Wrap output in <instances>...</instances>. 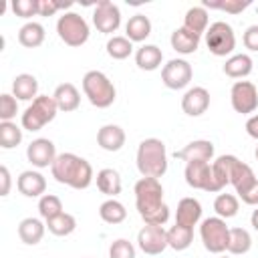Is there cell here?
Segmentation results:
<instances>
[{
    "label": "cell",
    "mask_w": 258,
    "mask_h": 258,
    "mask_svg": "<svg viewBox=\"0 0 258 258\" xmlns=\"http://www.w3.org/2000/svg\"><path fill=\"white\" fill-rule=\"evenodd\" d=\"M185 183L194 189L212 191V163L208 161H189L185 163Z\"/></svg>",
    "instance_id": "cell-14"
},
{
    "label": "cell",
    "mask_w": 258,
    "mask_h": 258,
    "mask_svg": "<svg viewBox=\"0 0 258 258\" xmlns=\"http://www.w3.org/2000/svg\"><path fill=\"white\" fill-rule=\"evenodd\" d=\"M52 97H54V101H56L58 111H62V113H71V111L79 109V105H81V93H79V89H77L73 83H62V85H58V87L54 89Z\"/></svg>",
    "instance_id": "cell-21"
},
{
    "label": "cell",
    "mask_w": 258,
    "mask_h": 258,
    "mask_svg": "<svg viewBox=\"0 0 258 258\" xmlns=\"http://www.w3.org/2000/svg\"><path fill=\"white\" fill-rule=\"evenodd\" d=\"M46 228L54 236H69V234H73L77 230V218L73 214H69V212H62L56 218L46 220Z\"/></svg>",
    "instance_id": "cell-35"
},
{
    "label": "cell",
    "mask_w": 258,
    "mask_h": 258,
    "mask_svg": "<svg viewBox=\"0 0 258 258\" xmlns=\"http://www.w3.org/2000/svg\"><path fill=\"white\" fill-rule=\"evenodd\" d=\"M252 58L248 54H232L226 62H224V75L230 77V79H244L252 73Z\"/></svg>",
    "instance_id": "cell-28"
},
{
    "label": "cell",
    "mask_w": 258,
    "mask_h": 258,
    "mask_svg": "<svg viewBox=\"0 0 258 258\" xmlns=\"http://www.w3.org/2000/svg\"><path fill=\"white\" fill-rule=\"evenodd\" d=\"M210 107V93L206 87H191L181 97V109L189 117H200Z\"/></svg>",
    "instance_id": "cell-15"
},
{
    "label": "cell",
    "mask_w": 258,
    "mask_h": 258,
    "mask_svg": "<svg viewBox=\"0 0 258 258\" xmlns=\"http://www.w3.org/2000/svg\"><path fill=\"white\" fill-rule=\"evenodd\" d=\"M194 242V228H185V226H171L167 230V246L181 252V250H187Z\"/></svg>",
    "instance_id": "cell-34"
},
{
    "label": "cell",
    "mask_w": 258,
    "mask_h": 258,
    "mask_svg": "<svg viewBox=\"0 0 258 258\" xmlns=\"http://www.w3.org/2000/svg\"><path fill=\"white\" fill-rule=\"evenodd\" d=\"M12 12L20 18H32L38 14V0H14Z\"/></svg>",
    "instance_id": "cell-43"
},
{
    "label": "cell",
    "mask_w": 258,
    "mask_h": 258,
    "mask_svg": "<svg viewBox=\"0 0 258 258\" xmlns=\"http://www.w3.org/2000/svg\"><path fill=\"white\" fill-rule=\"evenodd\" d=\"M38 81L34 75H28V73H22V75H16L14 81H12V95L18 99V101H34L38 95Z\"/></svg>",
    "instance_id": "cell-23"
},
{
    "label": "cell",
    "mask_w": 258,
    "mask_h": 258,
    "mask_svg": "<svg viewBox=\"0 0 258 258\" xmlns=\"http://www.w3.org/2000/svg\"><path fill=\"white\" fill-rule=\"evenodd\" d=\"M125 34L131 42H143L151 34V20L145 14H135L125 24Z\"/></svg>",
    "instance_id": "cell-27"
},
{
    "label": "cell",
    "mask_w": 258,
    "mask_h": 258,
    "mask_svg": "<svg viewBox=\"0 0 258 258\" xmlns=\"http://www.w3.org/2000/svg\"><path fill=\"white\" fill-rule=\"evenodd\" d=\"M44 26L38 22H26L20 30H18V42L26 48H38L44 42Z\"/></svg>",
    "instance_id": "cell-30"
},
{
    "label": "cell",
    "mask_w": 258,
    "mask_h": 258,
    "mask_svg": "<svg viewBox=\"0 0 258 258\" xmlns=\"http://www.w3.org/2000/svg\"><path fill=\"white\" fill-rule=\"evenodd\" d=\"M175 159H181L185 163L189 161H212L214 157V143L208 141V139H196V141H189L183 149L175 151L173 153Z\"/></svg>",
    "instance_id": "cell-16"
},
{
    "label": "cell",
    "mask_w": 258,
    "mask_h": 258,
    "mask_svg": "<svg viewBox=\"0 0 258 258\" xmlns=\"http://www.w3.org/2000/svg\"><path fill=\"white\" fill-rule=\"evenodd\" d=\"M125 131L119 127V125H103L99 131H97V145L103 149V151H119L123 145H125Z\"/></svg>",
    "instance_id": "cell-19"
},
{
    "label": "cell",
    "mask_w": 258,
    "mask_h": 258,
    "mask_svg": "<svg viewBox=\"0 0 258 258\" xmlns=\"http://www.w3.org/2000/svg\"><path fill=\"white\" fill-rule=\"evenodd\" d=\"M22 141V129L14 121H0V147L14 149Z\"/></svg>",
    "instance_id": "cell-36"
},
{
    "label": "cell",
    "mask_w": 258,
    "mask_h": 258,
    "mask_svg": "<svg viewBox=\"0 0 258 258\" xmlns=\"http://www.w3.org/2000/svg\"><path fill=\"white\" fill-rule=\"evenodd\" d=\"M242 42L248 50L252 52H258V24H252L244 30V36H242Z\"/></svg>",
    "instance_id": "cell-45"
},
{
    "label": "cell",
    "mask_w": 258,
    "mask_h": 258,
    "mask_svg": "<svg viewBox=\"0 0 258 258\" xmlns=\"http://www.w3.org/2000/svg\"><path fill=\"white\" fill-rule=\"evenodd\" d=\"M38 214L44 218V222L56 218L58 214H62V202H60V198L54 196V194H44L38 200Z\"/></svg>",
    "instance_id": "cell-39"
},
{
    "label": "cell",
    "mask_w": 258,
    "mask_h": 258,
    "mask_svg": "<svg viewBox=\"0 0 258 258\" xmlns=\"http://www.w3.org/2000/svg\"><path fill=\"white\" fill-rule=\"evenodd\" d=\"M133 191L137 212L145 224L163 226L169 220V208L163 202V185L157 177H141Z\"/></svg>",
    "instance_id": "cell-1"
},
{
    "label": "cell",
    "mask_w": 258,
    "mask_h": 258,
    "mask_svg": "<svg viewBox=\"0 0 258 258\" xmlns=\"http://www.w3.org/2000/svg\"><path fill=\"white\" fill-rule=\"evenodd\" d=\"M137 246L141 248V252H145L149 256L161 254L165 248H169L167 246V230L163 226L145 224L137 234Z\"/></svg>",
    "instance_id": "cell-11"
},
{
    "label": "cell",
    "mask_w": 258,
    "mask_h": 258,
    "mask_svg": "<svg viewBox=\"0 0 258 258\" xmlns=\"http://www.w3.org/2000/svg\"><path fill=\"white\" fill-rule=\"evenodd\" d=\"M83 93L89 99V103L97 109H107L115 103L117 91L113 81L101 73V71H89L83 77Z\"/></svg>",
    "instance_id": "cell-4"
},
{
    "label": "cell",
    "mask_w": 258,
    "mask_h": 258,
    "mask_svg": "<svg viewBox=\"0 0 258 258\" xmlns=\"http://www.w3.org/2000/svg\"><path fill=\"white\" fill-rule=\"evenodd\" d=\"M26 157H28V161H30L34 167H38V169L50 167V165L54 163V159H56V147H54V143H52L50 139L38 137V139L30 141V145H28V149H26Z\"/></svg>",
    "instance_id": "cell-13"
},
{
    "label": "cell",
    "mask_w": 258,
    "mask_h": 258,
    "mask_svg": "<svg viewBox=\"0 0 258 258\" xmlns=\"http://www.w3.org/2000/svg\"><path fill=\"white\" fill-rule=\"evenodd\" d=\"M200 220H202V204L196 198L179 200L177 210H175V224L185 226V228H194V226H198Z\"/></svg>",
    "instance_id": "cell-20"
},
{
    "label": "cell",
    "mask_w": 258,
    "mask_h": 258,
    "mask_svg": "<svg viewBox=\"0 0 258 258\" xmlns=\"http://www.w3.org/2000/svg\"><path fill=\"white\" fill-rule=\"evenodd\" d=\"M16 187L26 198H42L44 191H46V179H44V175L40 171L26 169V171H22L18 175Z\"/></svg>",
    "instance_id": "cell-17"
},
{
    "label": "cell",
    "mask_w": 258,
    "mask_h": 258,
    "mask_svg": "<svg viewBox=\"0 0 258 258\" xmlns=\"http://www.w3.org/2000/svg\"><path fill=\"white\" fill-rule=\"evenodd\" d=\"M18 113V99L10 93L0 95V121H12Z\"/></svg>",
    "instance_id": "cell-41"
},
{
    "label": "cell",
    "mask_w": 258,
    "mask_h": 258,
    "mask_svg": "<svg viewBox=\"0 0 258 258\" xmlns=\"http://www.w3.org/2000/svg\"><path fill=\"white\" fill-rule=\"evenodd\" d=\"M169 42H171V48L175 52H179V54H194L198 50V46H200V36L194 34L191 30L179 26V28H175L171 32Z\"/></svg>",
    "instance_id": "cell-22"
},
{
    "label": "cell",
    "mask_w": 258,
    "mask_h": 258,
    "mask_svg": "<svg viewBox=\"0 0 258 258\" xmlns=\"http://www.w3.org/2000/svg\"><path fill=\"white\" fill-rule=\"evenodd\" d=\"M44 230H46V224H42L38 218H24L18 224V238L24 244L34 246V244H38L42 240Z\"/></svg>",
    "instance_id": "cell-24"
},
{
    "label": "cell",
    "mask_w": 258,
    "mask_h": 258,
    "mask_svg": "<svg viewBox=\"0 0 258 258\" xmlns=\"http://www.w3.org/2000/svg\"><path fill=\"white\" fill-rule=\"evenodd\" d=\"M238 198H240L246 206H256V208H258V179H256L252 185H248L244 191H240Z\"/></svg>",
    "instance_id": "cell-46"
},
{
    "label": "cell",
    "mask_w": 258,
    "mask_h": 258,
    "mask_svg": "<svg viewBox=\"0 0 258 258\" xmlns=\"http://www.w3.org/2000/svg\"><path fill=\"white\" fill-rule=\"evenodd\" d=\"M194 77V69L187 60L183 58H171L167 64H163L161 69V83L167 87V89H185L189 85Z\"/></svg>",
    "instance_id": "cell-10"
},
{
    "label": "cell",
    "mask_w": 258,
    "mask_h": 258,
    "mask_svg": "<svg viewBox=\"0 0 258 258\" xmlns=\"http://www.w3.org/2000/svg\"><path fill=\"white\" fill-rule=\"evenodd\" d=\"M202 6L208 10H224V12H228V14H240L242 10H246L248 6H250V2L248 0H204L202 2Z\"/></svg>",
    "instance_id": "cell-40"
},
{
    "label": "cell",
    "mask_w": 258,
    "mask_h": 258,
    "mask_svg": "<svg viewBox=\"0 0 258 258\" xmlns=\"http://www.w3.org/2000/svg\"><path fill=\"white\" fill-rule=\"evenodd\" d=\"M73 2H54V0H38V16H54L60 8H71Z\"/></svg>",
    "instance_id": "cell-44"
},
{
    "label": "cell",
    "mask_w": 258,
    "mask_h": 258,
    "mask_svg": "<svg viewBox=\"0 0 258 258\" xmlns=\"http://www.w3.org/2000/svg\"><path fill=\"white\" fill-rule=\"evenodd\" d=\"M200 238L204 242V248L212 254H222L228 248V238H230V228L226 226V220L214 216L206 218L200 226Z\"/></svg>",
    "instance_id": "cell-7"
},
{
    "label": "cell",
    "mask_w": 258,
    "mask_h": 258,
    "mask_svg": "<svg viewBox=\"0 0 258 258\" xmlns=\"http://www.w3.org/2000/svg\"><path fill=\"white\" fill-rule=\"evenodd\" d=\"M161 60H163V52L155 44H143L135 52V64L141 71H155V69H159Z\"/></svg>",
    "instance_id": "cell-25"
},
{
    "label": "cell",
    "mask_w": 258,
    "mask_h": 258,
    "mask_svg": "<svg viewBox=\"0 0 258 258\" xmlns=\"http://www.w3.org/2000/svg\"><path fill=\"white\" fill-rule=\"evenodd\" d=\"M206 46L214 56L232 54L236 48V34L232 30V26L224 20L212 22L206 30Z\"/></svg>",
    "instance_id": "cell-8"
},
{
    "label": "cell",
    "mask_w": 258,
    "mask_h": 258,
    "mask_svg": "<svg viewBox=\"0 0 258 258\" xmlns=\"http://www.w3.org/2000/svg\"><path fill=\"white\" fill-rule=\"evenodd\" d=\"M254 155H256V159H258V147H256V151H254Z\"/></svg>",
    "instance_id": "cell-50"
},
{
    "label": "cell",
    "mask_w": 258,
    "mask_h": 258,
    "mask_svg": "<svg viewBox=\"0 0 258 258\" xmlns=\"http://www.w3.org/2000/svg\"><path fill=\"white\" fill-rule=\"evenodd\" d=\"M99 216H101V220L105 224H113L115 226V224H121L127 218V210L119 200L109 198L99 206Z\"/></svg>",
    "instance_id": "cell-33"
},
{
    "label": "cell",
    "mask_w": 258,
    "mask_h": 258,
    "mask_svg": "<svg viewBox=\"0 0 258 258\" xmlns=\"http://www.w3.org/2000/svg\"><path fill=\"white\" fill-rule=\"evenodd\" d=\"M208 22H210V18H208V10H206L204 6H191V8L185 12V16H183V28L191 30V32L198 34V36L206 34Z\"/></svg>",
    "instance_id": "cell-29"
},
{
    "label": "cell",
    "mask_w": 258,
    "mask_h": 258,
    "mask_svg": "<svg viewBox=\"0 0 258 258\" xmlns=\"http://www.w3.org/2000/svg\"><path fill=\"white\" fill-rule=\"evenodd\" d=\"M222 258H226V256H222Z\"/></svg>",
    "instance_id": "cell-51"
},
{
    "label": "cell",
    "mask_w": 258,
    "mask_h": 258,
    "mask_svg": "<svg viewBox=\"0 0 258 258\" xmlns=\"http://www.w3.org/2000/svg\"><path fill=\"white\" fill-rule=\"evenodd\" d=\"M50 171L58 183L73 189H87L95 177L91 163L75 153H58L54 163L50 165Z\"/></svg>",
    "instance_id": "cell-2"
},
{
    "label": "cell",
    "mask_w": 258,
    "mask_h": 258,
    "mask_svg": "<svg viewBox=\"0 0 258 258\" xmlns=\"http://www.w3.org/2000/svg\"><path fill=\"white\" fill-rule=\"evenodd\" d=\"M95 179H97V187H99L101 194H105V196H109V198H115V196L121 194V187H123L121 175H119V171H115L113 167L101 169Z\"/></svg>",
    "instance_id": "cell-26"
},
{
    "label": "cell",
    "mask_w": 258,
    "mask_h": 258,
    "mask_svg": "<svg viewBox=\"0 0 258 258\" xmlns=\"http://www.w3.org/2000/svg\"><path fill=\"white\" fill-rule=\"evenodd\" d=\"M254 181H256V175H254L252 167H250L248 163L236 159V163H234V167H232V173H230V183L234 185L236 194L244 191V189H246L248 185H252Z\"/></svg>",
    "instance_id": "cell-31"
},
{
    "label": "cell",
    "mask_w": 258,
    "mask_h": 258,
    "mask_svg": "<svg viewBox=\"0 0 258 258\" xmlns=\"http://www.w3.org/2000/svg\"><path fill=\"white\" fill-rule=\"evenodd\" d=\"M133 52V42L127 36H111L107 40V54L115 60H123Z\"/></svg>",
    "instance_id": "cell-38"
},
{
    "label": "cell",
    "mask_w": 258,
    "mask_h": 258,
    "mask_svg": "<svg viewBox=\"0 0 258 258\" xmlns=\"http://www.w3.org/2000/svg\"><path fill=\"white\" fill-rule=\"evenodd\" d=\"M109 258H135V246L129 240L119 238V240L111 242V246H109Z\"/></svg>",
    "instance_id": "cell-42"
},
{
    "label": "cell",
    "mask_w": 258,
    "mask_h": 258,
    "mask_svg": "<svg viewBox=\"0 0 258 258\" xmlns=\"http://www.w3.org/2000/svg\"><path fill=\"white\" fill-rule=\"evenodd\" d=\"M252 248V236L248 230L244 228H230V238H228V248L226 252L234 254V256H242L246 252H250Z\"/></svg>",
    "instance_id": "cell-32"
},
{
    "label": "cell",
    "mask_w": 258,
    "mask_h": 258,
    "mask_svg": "<svg viewBox=\"0 0 258 258\" xmlns=\"http://www.w3.org/2000/svg\"><path fill=\"white\" fill-rule=\"evenodd\" d=\"M236 159V155H220L216 161H212V194L224 189L230 183V173Z\"/></svg>",
    "instance_id": "cell-18"
},
{
    "label": "cell",
    "mask_w": 258,
    "mask_h": 258,
    "mask_svg": "<svg viewBox=\"0 0 258 258\" xmlns=\"http://www.w3.org/2000/svg\"><path fill=\"white\" fill-rule=\"evenodd\" d=\"M250 224H252V228L258 232V208L252 212V216H250Z\"/></svg>",
    "instance_id": "cell-49"
},
{
    "label": "cell",
    "mask_w": 258,
    "mask_h": 258,
    "mask_svg": "<svg viewBox=\"0 0 258 258\" xmlns=\"http://www.w3.org/2000/svg\"><path fill=\"white\" fill-rule=\"evenodd\" d=\"M232 109L240 115H250L258 109V89L250 81H236L230 89Z\"/></svg>",
    "instance_id": "cell-9"
},
{
    "label": "cell",
    "mask_w": 258,
    "mask_h": 258,
    "mask_svg": "<svg viewBox=\"0 0 258 258\" xmlns=\"http://www.w3.org/2000/svg\"><path fill=\"white\" fill-rule=\"evenodd\" d=\"M56 32H58V38L69 46H83L91 34L87 20L77 12H64L62 16H58Z\"/></svg>",
    "instance_id": "cell-6"
},
{
    "label": "cell",
    "mask_w": 258,
    "mask_h": 258,
    "mask_svg": "<svg viewBox=\"0 0 258 258\" xmlns=\"http://www.w3.org/2000/svg\"><path fill=\"white\" fill-rule=\"evenodd\" d=\"M246 133H248L252 139H258V115H252V117L246 121Z\"/></svg>",
    "instance_id": "cell-48"
},
{
    "label": "cell",
    "mask_w": 258,
    "mask_h": 258,
    "mask_svg": "<svg viewBox=\"0 0 258 258\" xmlns=\"http://www.w3.org/2000/svg\"><path fill=\"white\" fill-rule=\"evenodd\" d=\"M0 181H2L0 196L4 198V196H8V194H10V183H12V179H10V171H8V167H6V165H2V167H0Z\"/></svg>",
    "instance_id": "cell-47"
},
{
    "label": "cell",
    "mask_w": 258,
    "mask_h": 258,
    "mask_svg": "<svg viewBox=\"0 0 258 258\" xmlns=\"http://www.w3.org/2000/svg\"><path fill=\"white\" fill-rule=\"evenodd\" d=\"M214 210L218 214V218L222 220H228V218H234L240 210V202L234 194H220L216 200H214Z\"/></svg>",
    "instance_id": "cell-37"
},
{
    "label": "cell",
    "mask_w": 258,
    "mask_h": 258,
    "mask_svg": "<svg viewBox=\"0 0 258 258\" xmlns=\"http://www.w3.org/2000/svg\"><path fill=\"white\" fill-rule=\"evenodd\" d=\"M93 24L103 34L117 32V28L121 26V10H119V6L109 2V0L97 2L95 12H93Z\"/></svg>",
    "instance_id": "cell-12"
},
{
    "label": "cell",
    "mask_w": 258,
    "mask_h": 258,
    "mask_svg": "<svg viewBox=\"0 0 258 258\" xmlns=\"http://www.w3.org/2000/svg\"><path fill=\"white\" fill-rule=\"evenodd\" d=\"M137 169L143 177H161L167 171V151L165 143L157 137L143 139L137 147Z\"/></svg>",
    "instance_id": "cell-3"
},
{
    "label": "cell",
    "mask_w": 258,
    "mask_h": 258,
    "mask_svg": "<svg viewBox=\"0 0 258 258\" xmlns=\"http://www.w3.org/2000/svg\"><path fill=\"white\" fill-rule=\"evenodd\" d=\"M58 113L54 97L48 95H38L22 113L20 123L26 131H40L46 123H50Z\"/></svg>",
    "instance_id": "cell-5"
}]
</instances>
